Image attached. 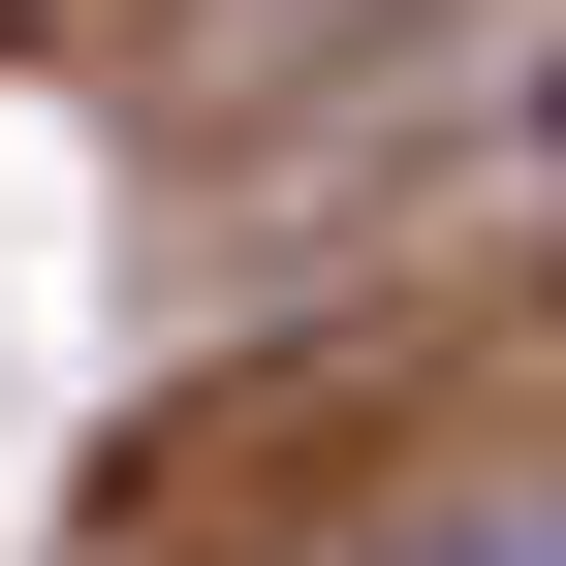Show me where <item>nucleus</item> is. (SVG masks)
Masks as SVG:
<instances>
[{
    "label": "nucleus",
    "instance_id": "f257e3e1",
    "mask_svg": "<svg viewBox=\"0 0 566 566\" xmlns=\"http://www.w3.org/2000/svg\"><path fill=\"white\" fill-rule=\"evenodd\" d=\"M535 158H566V63H535Z\"/></svg>",
    "mask_w": 566,
    "mask_h": 566
}]
</instances>
